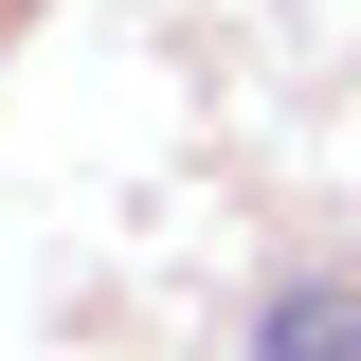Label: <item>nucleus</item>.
I'll list each match as a JSON object with an SVG mask.
<instances>
[{
  "label": "nucleus",
  "instance_id": "nucleus-1",
  "mask_svg": "<svg viewBox=\"0 0 361 361\" xmlns=\"http://www.w3.org/2000/svg\"><path fill=\"white\" fill-rule=\"evenodd\" d=\"M253 361H361V271H325V289H271Z\"/></svg>",
  "mask_w": 361,
  "mask_h": 361
}]
</instances>
